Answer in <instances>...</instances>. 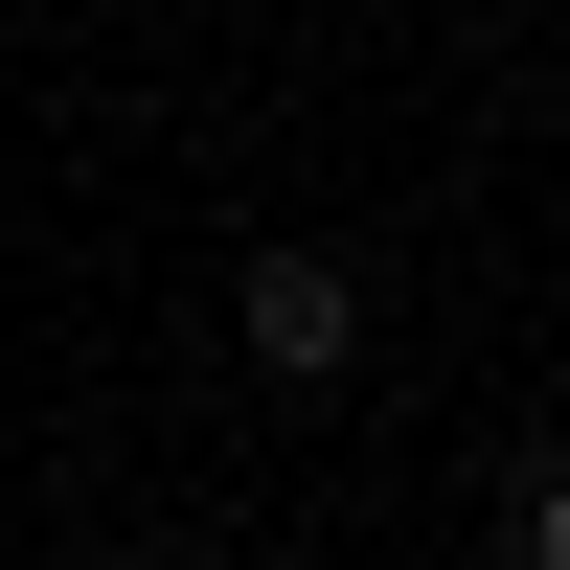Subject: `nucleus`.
Here are the masks:
<instances>
[{"instance_id": "nucleus-1", "label": "nucleus", "mask_w": 570, "mask_h": 570, "mask_svg": "<svg viewBox=\"0 0 570 570\" xmlns=\"http://www.w3.org/2000/svg\"><path fill=\"white\" fill-rule=\"evenodd\" d=\"M228 320H252V365H274V389H320V365L365 343V297H343L320 252H252V297H228Z\"/></svg>"}, {"instance_id": "nucleus-2", "label": "nucleus", "mask_w": 570, "mask_h": 570, "mask_svg": "<svg viewBox=\"0 0 570 570\" xmlns=\"http://www.w3.org/2000/svg\"><path fill=\"white\" fill-rule=\"evenodd\" d=\"M525 548H548V570H570V480H525Z\"/></svg>"}]
</instances>
